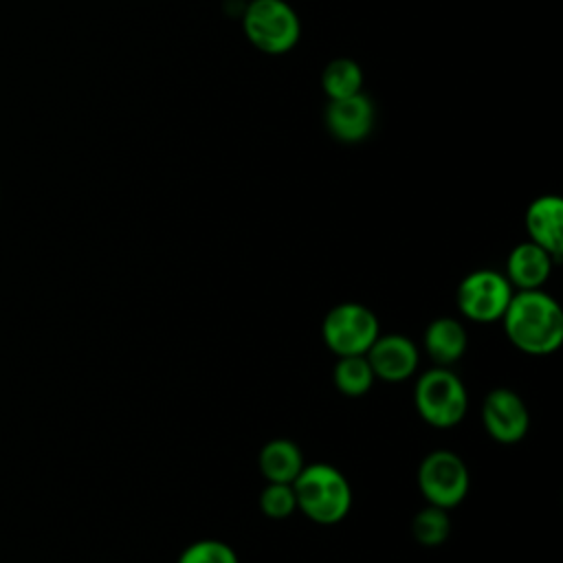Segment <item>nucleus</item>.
Instances as JSON below:
<instances>
[{"label": "nucleus", "mask_w": 563, "mask_h": 563, "mask_svg": "<svg viewBox=\"0 0 563 563\" xmlns=\"http://www.w3.org/2000/svg\"><path fill=\"white\" fill-rule=\"evenodd\" d=\"M510 343L532 356L552 354L563 343V312L554 297L537 290H515L504 314Z\"/></svg>", "instance_id": "nucleus-1"}, {"label": "nucleus", "mask_w": 563, "mask_h": 563, "mask_svg": "<svg viewBox=\"0 0 563 563\" xmlns=\"http://www.w3.org/2000/svg\"><path fill=\"white\" fill-rule=\"evenodd\" d=\"M292 488L297 508L314 523H339L352 508V486L332 464H303L292 482Z\"/></svg>", "instance_id": "nucleus-2"}, {"label": "nucleus", "mask_w": 563, "mask_h": 563, "mask_svg": "<svg viewBox=\"0 0 563 563\" xmlns=\"http://www.w3.org/2000/svg\"><path fill=\"white\" fill-rule=\"evenodd\" d=\"M242 29L246 40L266 55H284L301 37L299 15L286 0H249Z\"/></svg>", "instance_id": "nucleus-3"}, {"label": "nucleus", "mask_w": 563, "mask_h": 563, "mask_svg": "<svg viewBox=\"0 0 563 563\" xmlns=\"http://www.w3.org/2000/svg\"><path fill=\"white\" fill-rule=\"evenodd\" d=\"M413 405L418 416L427 424L449 429L466 416L468 396L464 383L455 372L435 365L416 380Z\"/></svg>", "instance_id": "nucleus-4"}, {"label": "nucleus", "mask_w": 563, "mask_h": 563, "mask_svg": "<svg viewBox=\"0 0 563 563\" xmlns=\"http://www.w3.org/2000/svg\"><path fill=\"white\" fill-rule=\"evenodd\" d=\"M376 314L356 301H345L328 310L321 323V336L336 356L365 354L378 336Z\"/></svg>", "instance_id": "nucleus-5"}, {"label": "nucleus", "mask_w": 563, "mask_h": 563, "mask_svg": "<svg viewBox=\"0 0 563 563\" xmlns=\"http://www.w3.org/2000/svg\"><path fill=\"white\" fill-rule=\"evenodd\" d=\"M468 468L464 460L446 449L424 455L418 466V488L422 497L438 508L457 506L468 493Z\"/></svg>", "instance_id": "nucleus-6"}, {"label": "nucleus", "mask_w": 563, "mask_h": 563, "mask_svg": "<svg viewBox=\"0 0 563 563\" xmlns=\"http://www.w3.org/2000/svg\"><path fill=\"white\" fill-rule=\"evenodd\" d=\"M512 292L515 290L504 273L479 268L468 273L460 282L455 299L460 312L466 319L477 323H490L501 319Z\"/></svg>", "instance_id": "nucleus-7"}, {"label": "nucleus", "mask_w": 563, "mask_h": 563, "mask_svg": "<svg viewBox=\"0 0 563 563\" xmlns=\"http://www.w3.org/2000/svg\"><path fill=\"white\" fill-rule=\"evenodd\" d=\"M482 422L493 440L501 444H515L526 438L530 413L521 396H517L512 389L497 387L484 398Z\"/></svg>", "instance_id": "nucleus-8"}, {"label": "nucleus", "mask_w": 563, "mask_h": 563, "mask_svg": "<svg viewBox=\"0 0 563 563\" xmlns=\"http://www.w3.org/2000/svg\"><path fill=\"white\" fill-rule=\"evenodd\" d=\"M365 358L376 378L385 383H402L418 369V347L402 334H378Z\"/></svg>", "instance_id": "nucleus-9"}, {"label": "nucleus", "mask_w": 563, "mask_h": 563, "mask_svg": "<svg viewBox=\"0 0 563 563\" xmlns=\"http://www.w3.org/2000/svg\"><path fill=\"white\" fill-rule=\"evenodd\" d=\"M325 128L341 143H358L374 128V106L363 92L330 99L325 108Z\"/></svg>", "instance_id": "nucleus-10"}, {"label": "nucleus", "mask_w": 563, "mask_h": 563, "mask_svg": "<svg viewBox=\"0 0 563 563\" xmlns=\"http://www.w3.org/2000/svg\"><path fill=\"white\" fill-rule=\"evenodd\" d=\"M530 242L545 249L554 260L563 255V200L559 196H539L526 211Z\"/></svg>", "instance_id": "nucleus-11"}, {"label": "nucleus", "mask_w": 563, "mask_h": 563, "mask_svg": "<svg viewBox=\"0 0 563 563\" xmlns=\"http://www.w3.org/2000/svg\"><path fill=\"white\" fill-rule=\"evenodd\" d=\"M554 257L534 242L517 244L506 260V279L517 290H537L541 288L554 266Z\"/></svg>", "instance_id": "nucleus-12"}, {"label": "nucleus", "mask_w": 563, "mask_h": 563, "mask_svg": "<svg viewBox=\"0 0 563 563\" xmlns=\"http://www.w3.org/2000/svg\"><path fill=\"white\" fill-rule=\"evenodd\" d=\"M466 343V330L453 317H438L424 330V350L440 367H451L464 354Z\"/></svg>", "instance_id": "nucleus-13"}, {"label": "nucleus", "mask_w": 563, "mask_h": 563, "mask_svg": "<svg viewBox=\"0 0 563 563\" xmlns=\"http://www.w3.org/2000/svg\"><path fill=\"white\" fill-rule=\"evenodd\" d=\"M257 466L268 482L292 484L299 471L303 468V455L292 440L277 438L262 446L257 455Z\"/></svg>", "instance_id": "nucleus-14"}, {"label": "nucleus", "mask_w": 563, "mask_h": 563, "mask_svg": "<svg viewBox=\"0 0 563 563\" xmlns=\"http://www.w3.org/2000/svg\"><path fill=\"white\" fill-rule=\"evenodd\" d=\"M321 86L328 99H341L363 92V70L350 57H336L325 64L321 73Z\"/></svg>", "instance_id": "nucleus-15"}, {"label": "nucleus", "mask_w": 563, "mask_h": 563, "mask_svg": "<svg viewBox=\"0 0 563 563\" xmlns=\"http://www.w3.org/2000/svg\"><path fill=\"white\" fill-rule=\"evenodd\" d=\"M334 385L345 396H363L372 389L376 376L365 358V354H352V356H339L334 372H332Z\"/></svg>", "instance_id": "nucleus-16"}, {"label": "nucleus", "mask_w": 563, "mask_h": 563, "mask_svg": "<svg viewBox=\"0 0 563 563\" xmlns=\"http://www.w3.org/2000/svg\"><path fill=\"white\" fill-rule=\"evenodd\" d=\"M411 532L420 545L433 548V545L444 543L451 534V521H449L446 510L431 506V504L427 508L418 510L411 521Z\"/></svg>", "instance_id": "nucleus-17"}, {"label": "nucleus", "mask_w": 563, "mask_h": 563, "mask_svg": "<svg viewBox=\"0 0 563 563\" xmlns=\"http://www.w3.org/2000/svg\"><path fill=\"white\" fill-rule=\"evenodd\" d=\"M260 510L271 519H286L297 510V497L292 484L268 482L260 493Z\"/></svg>", "instance_id": "nucleus-18"}, {"label": "nucleus", "mask_w": 563, "mask_h": 563, "mask_svg": "<svg viewBox=\"0 0 563 563\" xmlns=\"http://www.w3.org/2000/svg\"><path fill=\"white\" fill-rule=\"evenodd\" d=\"M178 563H240V561L235 550L229 543L218 539H200L180 552Z\"/></svg>", "instance_id": "nucleus-19"}]
</instances>
